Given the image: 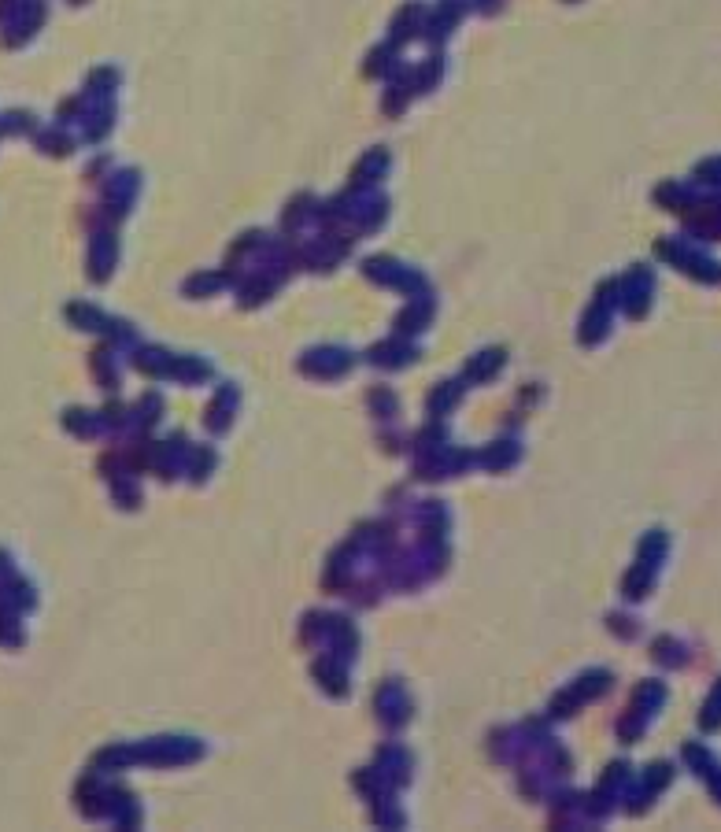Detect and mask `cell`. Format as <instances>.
<instances>
[]
</instances>
